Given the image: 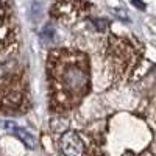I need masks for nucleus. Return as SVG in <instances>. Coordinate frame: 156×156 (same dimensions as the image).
Instances as JSON below:
<instances>
[{
    "mask_svg": "<svg viewBox=\"0 0 156 156\" xmlns=\"http://www.w3.org/2000/svg\"><path fill=\"white\" fill-rule=\"evenodd\" d=\"M50 81L53 101L59 106H72L89 87V67L83 53L58 50L50 56Z\"/></svg>",
    "mask_w": 156,
    "mask_h": 156,
    "instance_id": "obj_1",
    "label": "nucleus"
},
{
    "mask_svg": "<svg viewBox=\"0 0 156 156\" xmlns=\"http://www.w3.org/2000/svg\"><path fill=\"white\" fill-rule=\"evenodd\" d=\"M59 150L62 156H97L94 142L75 129H69L61 134Z\"/></svg>",
    "mask_w": 156,
    "mask_h": 156,
    "instance_id": "obj_2",
    "label": "nucleus"
},
{
    "mask_svg": "<svg viewBox=\"0 0 156 156\" xmlns=\"http://www.w3.org/2000/svg\"><path fill=\"white\" fill-rule=\"evenodd\" d=\"M87 8H89V3L86 0H56L53 12L61 20L73 22L76 19H80L81 16H84Z\"/></svg>",
    "mask_w": 156,
    "mask_h": 156,
    "instance_id": "obj_3",
    "label": "nucleus"
},
{
    "mask_svg": "<svg viewBox=\"0 0 156 156\" xmlns=\"http://www.w3.org/2000/svg\"><path fill=\"white\" fill-rule=\"evenodd\" d=\"M111 48H112V58L114 62L119 64V67L122 72L128 70L131 67V64H134L136 61V50L133 47V44L125 39H115L111 42Z\"/></svg>",
    "mask_w": 156,
    "mask_h": 156,
    "instance_id": "obj_4",
    "label": "nucleus"
},
{
    "mask_svg": "<svg viewBox=\"0 0 156 156\" xmlns=\"http://www.w3.org/2000/svg\"><path fill=\"white\" fill-rule=\"evenodd\" d=\"M5 128L8 129V131H11L14 136H17L28 148H34V147H36V139L33 137V134H30V133L27 131V129L19 128L16 123H12V122H6V123H5Z\"/></svg>",
    "mask_w": 156,
    "mask_h": 156,
    "instance_id": "obj_5",
    "label": "nucleus"
},
{
    "mask_svg": "<svg viewBox=\"0 0 156 156\" xmlns=\"http://www.w3.org/2000/svg\"><path fill=\"white\" fill-rule=\"evenodd\" d=\"M131 3H133L136 8H139V9H145V3H142L140 0H131Z\"/></svg>",
    "mask_w": 156,
    "mask_h": 156,
    "instance_id": "obj_6",
    "label": "nucleus"
},
{
    "mask_svg": "<svg viewBox=\"0 0 156 156\" xmlns=\"http://www.w3.org/2000/svg\"><path fill=\"white\" fill-rule=\"evenodd\" d=\"M6 2H8V0H0V9H2V8L6 5Z\"/></svg>",
    "mask_w": 156,
    "mask_h": 156,
    "instance_id": "obj_7",
    "label": "nucleus"
},
{
    "mask_svg": "<svg viewBox=\"0 0 156 156\" xmlns=\"http://www.w3.org/2000/svg\"><path fill=\"white\" fill-rule=\"evenodd\" d=\"M0 27H2V19H0Z\"/></svg>",
    "mask_w": 156,
    "mask_h": 156,
    "instance_id": "obj_8",
    "label": "nucleus"
}]
</instances>
